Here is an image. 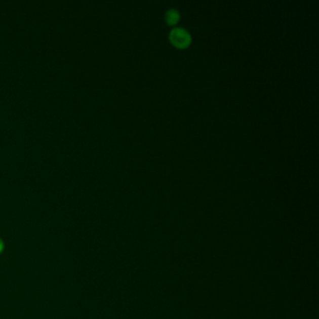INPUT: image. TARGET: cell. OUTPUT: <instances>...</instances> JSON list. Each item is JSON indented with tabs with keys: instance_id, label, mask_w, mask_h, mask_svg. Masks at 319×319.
I'll use <instances>...</instances> for the list:
<instances>
[{
	"instance_id": "1",
	"label": "cell",
	"mask_w": 319,
	"mask_h": 319,
	"mask_svg": "<svg viewBox=\"0 0 319 319\" xmlns=\"http://www.w3.org/2000/svg\"><path fill=\"white\" fill-rule=\"evenodd\" d=\"M170 39L175 47L180 48V49H184V48L188 47L190 44V34L183 28L177 27V28H174L171 31Z\"/></svg>"
},
{
	"instance_id": "2",
	"label": "cell",
	"mask_w": 319,
	"mask_h": 319,
	"mask_svg": "<svg viewBox=\"0 0 319 319\" xmlns=\"http://www.w3.org/2000/svg\"><path fill=\"white\" fill-rule=\"evenodd\" d=\"M180 19V14L176 10H169L166 13V21L169 25H176Z\"/></svg>"
},
{
	"instance_id": "3",
	"label": "cell",
	"mask_w": 319,
	"mask_h": 319,
	"mask_svg": "<svg viewBox=\"0 0 319 319\" xmlns=\"http://www.w3.org/2000/svg\"><path fill=\"white\" fill-rule=\"evenodd\" d=\"M4 250V243H3V241L0 239V254L3 252Z\"/></svg>"
}]
</instances>
